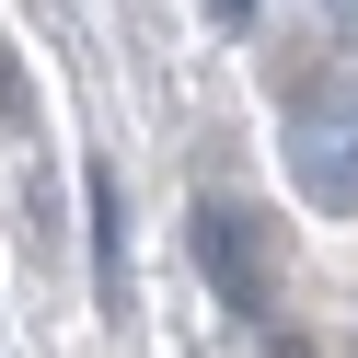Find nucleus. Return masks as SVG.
I'll list each match as a JSON object with an SVG mask.
<instances>
[{
	"instance_id": "1",
	"label": "nucleus",
	"mask_w": 358,
	"mask_h": 358,
	"mask_svg": "<svg viewBox=\"0 0 358 358\" xmlns=\"http://www.w3.org/2000/svg\"><path fill=\"white\" fill-rule=\"evenodd\" d=\"M289 185L324 220H358V104H301L289 116Z\"/></svg>"
},
{
	"instance_id": "2",
	"label": "nucleus",
	"mask_w": 358,
	"mask_h": 358,
	"mask_svg": "<svg viewBox=\"0 0 358 358\" xmlns=\"http://www.w3.org/2000/svg\"><path fill=\"white\" fill-rule=\"evenodd\" d=\"M196 266H208V289L243 312V324H266V255H255V220H243L231 196L196 208Z\"/></svg>"
},
{
	"instance_id": "3",
	"label": "nucleus",
	"mask_w": 358,
	"mask_h": 358,
	"mask_svg": "<svg viewBox=\"0 0 358 358\" xmlns=\"http://www.w3.org/2000/svg\"><path fill=\"white\" fill-rule=\"evenodd\" d=\"M93 278L127 312V196H116V173H93Z\"/></svg>"
},
{
	"instance_id": "4",
	"label": "nucleus",
	"mask_w": 358,
	"mask_h": 358,
	"mask_svg": "<svg viewBox=\"0 0 358 358\" xmlns=\"http://www.w3.org/2000/svg\"><path fill=\"white\" fill-rule=\"evenodd\" d=\"M0 116H12V127H35V93H24V58H12V47H0Z\"/></svg>"
},
{
	"instance_id": "5",
	"label": "nucleus",
	"mask_w": 358,
	"mask_h": 358,
	"mask_svg": "<svg viewBox=\"0 0 358 358\" xmlns=\"http://www.w3.org/2000/svg\"><path fill=\"white\" fill-rule=\"evenodd\" d=\"M255 358H312V347H301V335H266V347H255Z\"/></svg>"
}]
</instances>
